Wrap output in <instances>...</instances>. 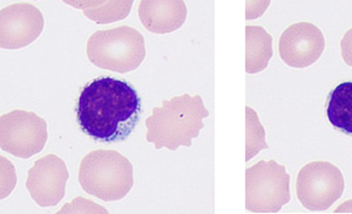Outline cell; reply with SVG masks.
Instances as JSON below:
<instances>
[{
	"mask_svg": "<svg viewBox=\"0 0 352 214\" xmlns=\"http://www.w3.org/2000/svg\"><path fill=\"white\" fill-rule=\"evenodd\" d=\"M81 131L96 143L124 142L142 117V101L133 84L101 76L85 84L76 106Z\"/></svg>",
	"mask_w": 352,
	"mask_h": 214,
	"instance_id": "cell-1",
	"label": "cell"
},
{
	"mask_svg": "<svg viewBox=\"0 0 352 214\" xmlns=\"http://www.w3.org/2000/svg\"><path fill=\"white\" fill-rule=\"evenodd\" d=\"M208 116L200 95L184 94L164 99L162 107L153 108L152 115L146 119V141L153 143L156 150L192 147V139L199 137L204 128V119Z\"/></svg>",
	"mask_w": 352,
	"mask_h": 214,
	"instance_id": "cell-2",
	"label": "cell"
},
{
	"mask_svg": "<svg viewBox=\"0 0 352 214\" xmlns=\"http://www.w3.org/2000/svg\"><path fill=\"white\" fill-rule=\"evenodd\" d=\"M79 182L88 195L104 202H116L132 190L133 165L118 151H92L81 160Z\"/></svg>",
	"mask_w": 352,
	"mask_h": 214,
	"instance_id": "cell-3",
	"label": "cell"
},
{
	"mask_svg": "<svg viewBox=\"0 0 352 214\" xmlns=\"http://www.w3.org/2000/svg\"><path fill=\"white\" fill-rule=\"evenodd\" d=\"M87 58L107 71L120 74L135 71L146 58L144 36L129 26L96 31L87 41Z\"/></svg>",
	"mask_w": 352,
	"mask_h": 214,
	"instance_id": "cell-4",
	"label": "cell"
},
{
	"mask_svg": "<svg viewBox=\"0 0 352 214\" xmlns=\"http://www.w3.org/2000/svg\"><path fill=\"white\" fill-rule=\"evenodd\" d=\"M290 198V176L285 165L261 160L245 170V209L249 212L278 213Z\"/></svg>",
	"mask_w": 352,
	"mask_h": 214,
	"instance_id": "cell-5",
	"label": "cell"
},
{
	"mask_svg": "<svg viewBox=\"0 0 352 214\" xmlns=\"http://www.w3.org/2000/svg\"><path fill=\"white\" fill-rule=\"evenodd\" d=\"M344 178L338 167L329 162H312L297 176V198L311 212H323L342 197Z\"/></svg>",
	"mask_w": 352,
	"mask_h": 214,
	"instance_id": "cell-6",
	"label": "cell"
},
{
	"mask_svg": "<svg viewBox=\"0 0 352 214\" xmlns=\"http://www.w3.org/2000/svg\"><path fill=\"white\" fill-rule=\"evenodd\" d=\"M47 139V123L34 112L16 109L0 119V147L16 158L38 155Z\"/></svg>",
	"mask_w": 352,
	"mask_h": 214,
	"instance_id": "cell-7",
	"label": "cell"
},
{
	"mask_svg": "<svg viewBox=\"0 0 352 214\" xmlns=\"http://www.w3.org/2000/svg\"><path fill=\"white\" fill-rule=\"evenodd\" d=\"M44 29V16L28 3L8 5L0 12V47L19 49L34 43Z\"/></svg>",
	"mask_w": 352,
	"mask_h": 214,
	"instance_id": "cell-8",
	"label": "cell"
},
{
	"mask_svg": "<svg viewBox=\"0 0 352 214\" xmlns=\"http://www.w3.org/2000/svg\"><path fill=\"white\" fill-rule=\"evenodd\" d=\"M69 174L64 160L56 155L38 159L28 170L26 189L41 207L56 206L64 199Z\"/></svg>",
	"mask_w": 352,
	"mask_h": 214,
	"instance_id": "cell-9",
	"label": "cell"
},
{
	"mask_svg": "<svg viewBox=\"0 0 352 214\" xmlns=\"http://www.w3.org/2000/svg\"><path fill=\"white\" fill-rule=\"evenodd\" d=\"M324 47L323 33L310 23L289 26L278 43L280 59L292 68H307L315 64L324 52Z\"/></svg>",
	"mask_w": 352,
	"mask_h": 214,
	"instance_id": "cell-10",
	"label": "cell"
},
{
	"mask_svg": "<svg viewBox=\"0 0 352 214\" xmlns=\"http://www.w3.org/2000/svg\"><path fill=\"white\" fill-rule=\"evenodd\" d=\"M187 13L184 0H142L139 5L141 24L155 34H167L182 27Z\"/></svg>",
	"mask_w": 352,
	"mask_h": 214,
	"instance_id": "cell-11",
	"label": "cell"
},
{
	"mask_svg": "<svg viewBox=\"0 0 352 214\" xmlns=\"http://www.w3.org/2000/svg\"><path fill=\"white\" fill-rule=\"evenodd\" d=\"M325 110L332 127L352 137V81H344L329 93Z\"/></svg>",
	"mask_w": 352,
	"mask_h": 214,
	"instance_id": "cell-12",
	"label": "cell"
},
{
	"mask_svg": "<svg viewBox=\"0 0 352 214\" xmlns=\"http://www.w3.org/2000/svg\"><path fill=\"white\" fill-rule=\"evenodd\" d=\"M245 71L257 74L268 67L272 58V38L263 27L248 25L245 27Z\"/></svg>",
	"mask_w": 352,
	"mask_h": 214,
	"instance_id": "cell-13",
	"label": "cell"
},
{
	"mask_svg": "<svg viewBox=\"0 0 352 214\" xmlns=\"http://www.w3.org/2000/svg\"><path fill=\"white\" fill-rule=\"evenodd\" d=\"M73 8H81L88 19L98 24H109L129 16L133 1H65Z\"/></svg>",
	"mask_w": 352,
	"mask_h": 214,
	"instance_id": "cell-14",
	"label": "cell"
},
{
	"mask_svg": "<svg viewBox=\"0 0 352 214\" xmlns=\"http://www.w3.org/2000/svg\"><path fill=\"white\" fill-rule=\"evenodd\" d=\"M247 115V141H245V162L254 158L261 150L268 149L265 142V130L261 124L256 111L252 108H245Z\"/></svg>",
	"mask_w": 352,
	"mask_h": 214,
	"instance_id": "cell-15",
	"label": "cell"
},
{
	"mask_svg": "<svg viewBox=\"0 0 352 214\" xmlns=\"http://www.w3.org/2000/svg\"><path fill=\"white\" fill-rule=\"evenodd\" d=\"M340 51L345 64L352 67V28L345 33L340 41Z\"/></svg>",
	"mask_w": 352,
	"mask_h": 214,
	"instance_id": "cell-16",
	"label": "cell"
},
{
	"mask_svg": "<svg viewBox=\"0 0 352 214\" xmlns=\"http://www.w3.org/2000/svg\"><path fill=\"white\" fill-rule=\"evenodd\" d=\"M333 213H352V200H346L333 211Z\"/></svg>",
	"mask_w": 352,
	"mask_h": 214,
	"instance_id": "cell-17",
	"label": "cell"
}]
</instances>
